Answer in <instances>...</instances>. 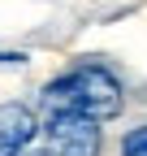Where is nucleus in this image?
<instances>
[{"label":"nucleus","mask_w":147,"mask_h":156,"mask_svg":"<svg viewBox=\"0 0 147 156\" xmlns=\"http://www.w3.org/2000/svg\"><path fill=\"white\" fill-rule=\"evenodd\" d=\"M125 104L121 83L104 65H74L43 87V113H82L91 122H108Z\"/></svg>","instance_id":"f257e3e1"},{"label":"nucleus","mask_w":147,"mask_h":156,"mask_svg":"<svg viewBox=\"0 0 147 156\" xmlns=\"http://www.w3.org/2000/svg\"><path fill=\"white\" fill-rule=\"evenodd\" d=\"M43 139L52 156H95L104 143L100 122H91L82 113H43Z\"/></svg>","instance_id":"f03ea898"},{"label":"nucleus","mask_w":147,"mask_h":156,"mask_svg":"<svg viewBox=\"0 0 147 156\" xmlns=\"http://www.w3.org/2000/svg\"><path fill=\"white\" fill-rule=\"evenodd\" d=\"M39 134V122L26 104H0V156H22Z\"/></svg>","instance_id":"7ed1b4c3"},{"label":"nucleus","mask_w":147,"mask_h":156,"mask_svg":"<svg viewBox=\"0 0 147 156\" xmlns=\"http://www.w3.org/2000/svg\"><path fill=\"white\" fill-rule=\"evenodd\" d=\"M121 152H125V156H147V126H134L130 134H125Z\"/></svg>","instance_id":"20e7f679"},{"label":"nucleus","mask_w":147,"mask_h":156,"mask_svg":"<svg viewBox=\"0 0 147 156\" xmlns=\"http://www.w3.org/2000/svg\"><path fill=\"white\" fill-rule=\"evenodd\" d=\"M22 61H26L22 52H0V65H22Z\"/></svg>","instance_id":"39448f33"}]
</instances>
